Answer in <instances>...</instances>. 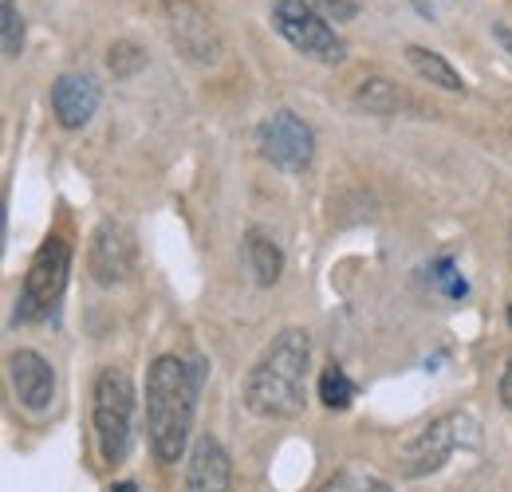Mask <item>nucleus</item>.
Here are the masks:
<instances>
[{
  "label": "nucleus",
  "instance_id": "7ed1b4c3",
  "mask_svg": "<svg viewBox=\"0 0 512 492\" xmlns=\"http://www.w3.org/2000/svg\"><path fill=\"white\" fill-rule=\"evenodd\" d=\"M134 382L123 367H103L91 390V422L95 441L107 465L127 461L130 437H134Z\"/></svg>",
  "mask_w": 512,
  "mask_h": 492
},
{
  "label": "nucleus",
  "instance_id": "f257e3e1",
  "mask_svg": "<svg viewBox=\"0 0 512 492\" xmlns=\"http://www.w3.org/2000/svg\"><path fill=\"white\" fill-rule=\"evenodd\" d=\"M312 335L304 327H284L253 363L245 378V406L264 422H288L304 414L308 402Z\"/></svg>",
  "mask_w": 512,
  "mask_h": 492
},
{
  "label": "nucleus",
  "instance_id": "9b49d317",
  "mask_svg": "<svg viewBox=\"0 0 512 492\" xmlns=\"http://www.w3.org/2000/svg\"><path fill=\"white\" fill-rule=\"evenodd\" d=\"M52 111L64 130H83L99 111V83L87 71H64L52 83Z\"/></svg>",
  "mask_w": 512,
  "mask_h": 492
},
{
  "label": "nucleus",
  "instance_id": "1a4fd4ad",
  "mask_svg": "<svg viewBox=\"0 0 512 492\" xmlns=\"http://www.w3.org/2000/svg\"><path fill=\"white\" fill-rule=\"evenodd\" d=\"M87 268H91V280L103 284V288H119L127 284L138 268V241L123 221L107 217L95 225L91 233V245H87Z\"/></svg>",
  "mask_w": 512,
  "mask_h": 492
},
{
  "label": "nucleus",
  "instance_id": "423d86ee",
  "mask_svg": "<svg viewBox=\"0 0 512 492\" xmlns=\"http://www.w3.org/2000/svg\"><path fill=\"white\" fill-rule=\"evenodd\" d=\"M272 28L308 60L316 63H343L347 48L327 24L320 0H276L272 4Z\"/></svg>",
  "mask_w": 512,
  "mask_h": 492
},
{
  "label": "nucleus",
  "instance_id": "20e7f679",
  "mask_svg": "<svg viewBox=\"0 0 512 492\" xmlns=\"http://www.w3.org/2000/svg\"><path fill=\"white\" fill-rule=\"evenodd\" d=\"M473 445H477V422L469 414L453 410V414L434 418L430 426H422L402 445L398 469H402V477L418 481V477H430V473L446 469V461L457 449H473Z\"/></svg>",
  "mask_w": 512,
  "mask_h": 492
},
{
  "label": "nucleus",
  "instance_id": "412c9836",
  "mask_svg": "<svg viewBox=\"0 0 512 492\" xmlns=\"http://www.w3.org/2000/svg\"><path fill=\"white\" fill-rule=\"evenodd\" d=\"M320 8L327 20H339V24L359 16V0H320Z\"/></svg>",
  "mask_w": 512,
  "mask_h": 492
},
{
  "label": "nucleus",
  "instance_id": "393cba45",
  "mask_svg": "<svg viewBox=\"0 0 512 492\" xmlns=\"http://www.w3.org/2000/svg\"><path fill=\"white\" fill-rule=\"evenodd\" d=\"M509 323H512V308H509Z\"/></svg>",
  "mask_w": 512,
  "mask_h": 492
},
{
  "label": "nucleus",
  "instance_id": "f8f14e48",
  "mask_svg": "<svg viewBox=\"0 0 512 492\" xmlns=\"http://www.w3.org/2000/svg\"><path fill=\"white\" fill-rule=\"evenodd\" d=\"M233 485V461L217 437H197L186 465V485L182 492H229Z\"/></svg>",
  "mask_w": 512,
  "mask_h": 492
},
{
  "label": "nucleus",
  "instance_id": "f03ea898",
  "mask_svg": "<svg viewBox=\"0 0 512 492\" xmlns=\"http://www.w3.org/2000/svg\"><path fill=\"white\" fill-rule=\"evenodd\" d=\"M201 378H205V367L186 363L178 355L154 359V367L146 374V430H150V449L162 465H174L186 453Z\"/></svg>",
  "mask_w": 512,
  "mask_h": 492
},
{
  "label": "nucleus",
  "instance_id": "6e6552de",
  "mask_svg": "<svg viewBox=\"0 0 512 492\" xmlns=\"http://www.w3.org/2000/svg\"><path fill=\"white\" fill-rule=\"evenodd\" d=\"M166 20H170V40L178 52L197 67H217L225 56V36L217 20L197 4V0H166Z\"/></svg>",
  "mask_w": 512,
  "mask_h": 492
},
{
  "label": "nucleus",
  "instance_id": "9d476101",
  "mask_svg": "<svg viewBox=\"0 0 512 492\" xmlns=\"http://www.w3.org/2000/svg\"><path fill=\"white\" fill-rule=\"evenodd\" d=\"M8 378H12V390L20 398L24 410H48L52 398H56V370L52 363L40 355V351H12L8 355Z\"/></svg>",
  "mask_w": 512,
  "mask_h": 492
},
{
  "label": "nucleus",
  "instance_id": "5701e85b",
  "mask_svg": "<svg viewBox=\"0 0 512 492\" xmlns=\"http://www.w3.org/2000/svg\"><path fill=\"white\" fill-rule=\"evenodd\" d=\"M493 36L501 40V48H505V52L512 56V28H505V24H497V28H493Z\"/></svg>",
  "mask_w": 512,
  "mask_h": 492
},
{
  "label": "nucleus",
  "instance_id": "39448f33",
  "mask_svg": "<svg viewBox=\"0 0 512 492\" xmlns=\"http://www.w3.org/2000/svg\"><path fill=\"white\" fill-rule=\"evenodd\" d=\"M67 272H71V245L64 237H48L36 248L32 264L24 272V284H20V296H16V319L20 323H40L60 308Z\"/></svg>",
  "mask_w": 512,
  "mask_h": 492
},
{
  "label": "nucleus",
  "instance_id": "4be33fe9",
  "mask_svg": "<svg viewBox=\"0 0 512 492\" xmlns=\"http://www.w3.org/2000/svg\"><path fill=\"white\" fill-rule=\"evenodd\" d=\"M501 406L512 414V359H509V367H505V374H501Z\"/></svg>",
  "mask_w": 512,
  "mask_h": 492
},
{
  "label": "nucleus",
  "instance_id": "dca6fc26",
  "mask_svg": "<svg viewBox=\"0 0 512 492\" xmlns=\"http://www.w3.org/2000/svg\"><path fill=\"white\" fill-rule=\"evenodd\" d=\"M355 394H359V386L347 378V370L339 367V363H327L320 374V398L327 410H347L351 402H355Z\"/></svg>",
  "mask_w": 512,
  "mask_h": 492
},
{
  "label": "nucleus",
  "instance_id": "a211bd4d",
  "mask_svg": "<svg viewBox=\"0 0 512 492\" xmlns=\"http://www.w3.org/2000/svg\"><path fill=\"white\" fill-rule=\"evenodd\" d=\"M107 67H111L115 79H130V75H138L146 67V52L134 40H115L111 52H107Z\"/></svg>",
  "mask_w": 512,
  "mask_h": 492
},
{
  "label": "nucleus",
  "instance_id": "aec40b11",
  "mask_svg": "<svg viewBox=\"0 0 512 492\" xmlns=\"http://www.w3.org/2000/svg\"><path fill=\"white\" fill-rule=\"evenodd\" d=\"M434 284H438L446 296H453V300H461V296L469 292V284H465V280L453 272V260H449V256H442V260L434 264Z\"/></svg>",
  "mask_w": 512,
  "mask_h": 492
},
{
  "label": "nucleus",
  "instance_id": "4468645a",
  "mask_svg": "<svg viewBox=\"0 0 512 492\" xmlns=\"http://www.w3.org/2000/svg\"><path fill=\"white\" fill-rule=\"evenodd\" d=\"M406 60H410V67H414L426 83H434V87H442V91H465V79L457 75V67H453L446 56H438V52H430V48H422V44H410V48H406Z\"/></svg>",
  "mask_w": 512,
  "mask_h": 492
},
{
  "label": "nucleus",
  "instance_id": "f3484780",
  "mask_svg": "<svg viewBox=\"0 0 512 492\" xmlns=\"http://www.w3.org/2000/svg\"><path fill=\"white\" fill-rule=\"evenodd\" d=\"M0 48L8 60H16L24 52V16H20L16 0H0Z\"/></svg>",
  "mask_w": 512,
  "mask_h": 492
},
{
  "label": "nucleus",
  "instance_id": "ddd939ff",
  "mask_svg": "<svg viewBox=\"0 0 512 492\" xmlns=\"http://www.w3.org/2000/svg\"><path fill=\"white\" fill-rule=\"evenodd\" d=\"M245 256H249V268H253L260 288H272V284L280 280V272H284V252H280V245H276L264 229H249V233H245Z\"/></svg>",
  "mask_w": 512,
  "mask_h": 492
},
{
  "label": "nucleus",
  "instance_id": "b1692460",
  "mask_svg": "<svg viewBox=\"0 0 512 492\" xmlns=\"http://www.w3.org/2000/svg\"><path fill=\"white\" fill-rule=\"evenodd\" d=\"M111 492H142L134 481H123V485H111Z\"/></svg>",
  "mask_w": 512,
  "mask_h": 492
},
{
  "label": "nucleus",
  "instance_id": "2eb2a0df",
  "mask_svg": "<svg viewBox=\"0 0 512 492\" xmlns=\"http://www.w3.org/2000/svg\"><path fill=\"white\" fill-rule=\"evenodd\" d=\"M355 103L367 111V115H394L398 107H402V91L383 79V75H371V79H363L359 87H355Z\"/></svg>",
  "mask_w": 512,
  "mask_h": 492
},
{
  "label": "nucleus",
  "instance_id": "6ab92c4d",
  "mask_svg": "<svg viewBox=\"0 0 512 492\" xmlns=\"http://www.w3.org/2000/svg\"><path fill=\"white\" fill-rule=\"evenodd\" d=\"M320 492H390L383 477L367 473V469H343L339 477H331Z\"/></svg>",
  "mask_w": 512,
  "mask_h": 492
},
{
  "label": "nucleus",
  "instance_id": "0eeeda50",
  "mask_svg": "<svg viewBox=\"0 0 512 492\" xmlns=\"http://www.w3.org/2000/svg\"><path fill=\"white\" fill-rule=\"evenodd\" d=\"M256 146L264 162H272L284 174H304L316 158V134L292 111H272L264 123L256 126Z\"/></svg>",
  "mask_w": 512,
  "mask_h": 492
}]
</instances>
